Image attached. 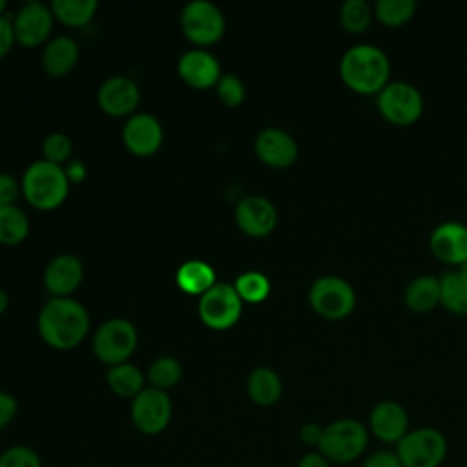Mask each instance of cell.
Masks as SVG:
<instances>
[{"label": "cell", "mask_w": 467, "mask_h": 467, "mask_svg": "<svg viewBox=\"0 0 467 467\" xmlns=\"http://www.w3.org/2000/svg\"><path fill=\"white\" fill-rule=\"evenodd\" d=\"M42 339L58 350L77 347L89 330V314L71 297H51L36 319Z\"/></svg>", "instance_id": "1"}, {"label": "cell", "mask_w": 467, "mask_h": 467, "mask_svg": "<svg viewBox=\"0 0 467 467\" xmlns=\"http://www.w3.org/2000/svg\"><path fill=\"white\" fill-rule=\"evenodd\" d=\"M339 77L359 95H378L390 82V60L374 44H356L341 55Z\"/></svg>", "instance_id": "2"}, {"label": "cell", "mask_w": 467, "mask_h": 467, "mask_svg": "<svg viewBox=\"0 0 467 467\" xmlns=\"http://www.w3.org/2000/svg\"><path fill=\"white\" fill-rule=\"evenodd\" d=\"M22 193L36 210L58 208L69 193V179L64 166L49 161H35L22 177Z\"/></svg>", "instance_id": "3"}, {"label": "cell", "mask_w": 467, "mask_h": 467, "mask_svg": "<svg viewBox=\"0 0 467 467\" xmlns=\"http://www.w3.org/2000/svg\"><path fill=\"white\" fill-rule=\"evenodd\" d=\"M370 432L358 418H337L325 425L319 451L332 465H345L359 460L368 447Z\"/></svg>", "instance_id": "4"}, {"label": "cell", "mask_w": 467, "mask_h": 467, "mask_svg": "<svg viewBox=\"0 0 467 467\" xmlns=\"http://www.w3.org/2000/svg\"><path fill=\"white\" fill-rule=\"evenodd\" d=\"M403 467H440L449 452L445 434L436 427L410 429L394 447Z\"/></svg>", "instance_id": "5"}, {"label": "cell", "mask_w": 467, "mask_h": 467, "mask_svg": "<svg viewBox=\"0 0 467 467\" xmlns=\"http://www.w3.org/2000/svg\"><path fill=\"white\" fill-rule=\"evenodd\" d=\"M308 303L325 319H343L356 306V290L341 275H321L308 290Z\"/></svg>", "instance_id": "6"}, {"label": "cell", "mask_w": 467, "mask_h": 467, "mask_svg": "<svg viewBox=\"0 0 467 467\" xmlns=\"http://www.w3.org/2000/svg\"><path fill=\"white\" fill-rule=\"evenodd\" d=\"M137 328L131 321L111 317L97 328L93 336V352L102 363L115 367L130 359L137 348Z\"/></svg>", "instance_id": "7"}, {"label": "cell", "mask_w": 467, "mask_h": 467, "mask_svg": "<svg viewBox=\"0 0 467 467\" xmlns=\"http://www.w3.org/2000/svg\"><path fill=\"white\" fill-rule=\"evenodd\" d=\"M378 109L390 124L409 126L423 113V95L410 82L390 80L378 93Z\"/></svg>", "instance_id": "8"}, {"label": "cell", "mask_w": 467, "mask_h": 467, "mask_svg": "<svg viewBox=\"0 0 467 467\" xmlns=\"http://www.w3.org/2000/svg\"><path fill=\"white\" fill-rule=\"evenodd\" d=\"M181 27L184 36L195 46L215 44L226 29L224 15L208 0L188 2L181 11Z\"/></svg>", "instance_id": "9"}, {"label": "cell", "mask_w": 467, "mask_h": 467, "mask_svg": "<svg viewBox=\"0 0 467 467\" xmlns=\"http://www.w3.org/2000/svg\"><path fill=\"white\" fill-rule=\"evenodd\" d=\"M243 314V301L234 285L215 283L199 297V317L213 330L234 327Z\"/></svg>", "instance_id": "10"}, {"label": "cell", "mask_w": 467, "mask_h": 467, "mask_svg": "<svg viewBox=\"0 0 467 467\" xmlns=\"http://www.w3.org/2000/svg\"><path fill=\"white\" fill-rule=\"evenodd\" d=\"M130 416L139 432L146 436L161 434L171 420V400L166 390L146 387L131 400Z\"/></svg>", "instance_id": "11"}, {"label": "cell", "mask_w": 467, "mask_h": 467, "mask_svg": "<svg viewBox=\"0 0 467 467\" xmlns=\"http://www.w3.org/2000/svg\"><path fill=\"white\" fill-rule=\"evenodd\" d=\"M370 436L387 445H398L400 440L410 431L407 409L394 400L378 401L368 414L367 421Z\"/></svg>", "instance_id": "12"}, {"label": "cell", "mask_w": 467, "mask_h": 467, "mask_svg": "<svg viewBox=\"0 0 467 467\" xmlns=\"http://www.w3.org/2000/svg\"><path fill=\"white\" fill-rule=\"evenodd\" d=\"M53 11L42 2H26L13 18L15 38L24 47H36L49 38Z\"/></svg>", "instance_id": "13"}, {"label": "cell", "mask_w": 467, "mask_h": 467, "mask_svg": "<svg viewBox=\"0 0 467 467\" xmlns=\"http://www.w3.org/2000/svg\"><path fill=\"white\" fill-rule=\"evenodd\" d=\"M235 223L248 237H266L277 224V210L266 197L246 195L235 206Z\"/></svg>", "instance_id": "14"}, {"label": "cell", "mask_w": 467, "mask_h": 467, "mask_svg": "<svg viewBox=\"0 0 467 467\" xmlns=\"http://www.w3.org/2000/svg\"><path fill=\"white\" fill-rule=\"evenodd\" d=\"M429 246L436 259L452 268L467 265V226L458 221L438 224L429 237Z\"/></svg>", "instance_id": "15"}, {"label": "cell", "mask_w": 467, "mask_h": 467, "mask_svg": "<svg viewBox=\"0 0 467 467\" xmlns=\"http://www.w3.org/2000/svg\"><path fill=\"white\" fill-rule=\"evenodd\" d=\"M254 150L259 161L272 168L292 166L299 153L296 139L281 128H265L259 131L254 142Z\"/></svg>", "instance_id": "16"}, {"label": "cell", "mask_w": 467, "mask_h": 467, "mask_svg": "<svg viewBox=\"0 0 467 467\" xmlns=\"http://www.w3.org/2000/svg\"><path fill=\"white\" fill-rule=\"evenodd\" d=\"M97 100L100 109L109 117H126L137 109L140 91L131 78L115 75L100 84Z\"/></svg>", "instance_id": "17"}, {"label": "cell", "mask_w": 467, "mask_h": 467, "mask_svg": "<svg viewBox=\"0 0 467 467\" xmlns=\"http://www.w3.org/2000/svg\"><path fill=\"white\" fill-rule=\"evenodd\" d=\"M122 140L133 155H153L162 144V126L150 113H133L124 124Z\"/></svg>", "instance_id": "18"}, {"label": "cell", "mask_w": 467, "mask_h": 467, "mask_svg": "<svg viewBox=\"0 0 467 467\" xmlns=\"http://www.w3.org/2000/svg\"><path fill=\"white\" fill-rule=\"evenodd\" d=\"M177 73L190 88L208 89L217 86L221 78V64L204 49H190L179 57Z\"/></svg>", "instance_id": "19"}, {"label": "cell", "mask_w": 467, "mask_h": 467, "mask_svg": "<svg viewBox=\"0 0 467 467\" xmlns=\"http://www.w3.org/2000/svg\"><path fill=\"white\" fill-rule=\"evenodd\" d=\"M84 266L78 257L60 254L44 270V286L53 297H69L82 283Z\"/></svg>", "instance_id": "20"}, {"label": "cell", "mask_w": 467, "mask_h": 467, "mask_svg": "<svg viewBox=\"0 0 467 467\" xmlns=\"http://www.w3.org/2000/svg\"><path fill=\"white\" fill-rule=\"evenodd\" d=\"M78 60V44L67 36L60 35L49 40L42 51V66L49 77L67 75Z\"/></svg>", "instance_id": "21"}, {"label": "cell", "mask_w": 467, "mask_h": 467, "mask_svg": "<svg viewBox=\"0 0 467 467\" xmlns=\"http://www.w3.org/2000/svg\"><path fill=\"white\" fill-rule=\"evenodd\" d=\"M405 306L416 314H425L434 310L441 303L440 277L432 274L416 275L403 292Z\"/></svg>", "instance_id": "22"}, {"label": "cell", "mask_w": 467, "mask_h": 467, "mask_svg": "<svg viewBox=\"0 0 467 467\" xmlns=\"http://www.w3.org/2000/svg\"><path fill=\"white\" fill-rule=\"evenodd\" d=\"M246 392L259 407H270L279 401L283 394V381L279 374L268 367H257L248 374Z\"/></svg>", "instance_id": "23"}, {"label": "cell", "mask_w": 467, "mask_h": 467, "mask_svg": "<svg viewBox=\"0 0 467 467\" xmlns=\"http://www.w3.org/2000/svg\"><path fill=\"white\" fill-rule=\"evenodd\" d=\"M441 306L452 314L467 316V265L447 270L440 277Z\"/></svg>", "instance_id": "24"}, {"label": "cell", "mask_w": 467, "mask_h": 467, "mask_svg": "<svg viewBox=\"0 0 467 467\" xmlns=\"http://www.w3.org/2000/svg\"><path fill=\"white\" fill-rule=\"evenodd\" d=\"M175 281L184 294L201 297L206 290H210L215 285V270L206 261L192 259L179 266Z\"/></svg>", "instance_id": "25"}, {"label": "cell", "mask_w": 467, "mask_h": 467, "mask_svg": "<svg viewBox=\"0 0 467 467\" xmlns=\"http://www.w3.org/2000/svg\"><path fill=\"white\" fill-rule=\"evenodd\" d=\"M108 385L109 389L120 396V398H135L140 390H144V374L139 367L131 365V363H120L115 367H109L108 374H106Z\"/></svg>", "instance_id": "26"}, {"label": "cell", "mask_w": 467, "mask_h": 467, "mask_svg": "<svg viewBox=\"0 0 467 467\" xmlns=\"http://www.w3.org/2000/svg\"><path fill=\"white\" fill-rule=\"evenodd\" d=\"M49 7L62 24L80 27L95 16L99 4L97 0H53Z\"/></svg>", "instance_id": "27"}, {"label": "cell", "mask_w": 467, "mask_h": 467, "mask_svg": "<svg viewBox=\"0 0 467 467\" xmlns=\"http://www.w3.org/2000/svg\"><path fill=\"white\" fill-rule=\"evenodd\" d=\"M29 234V221L22 208L16 204L0 206V243L18 244Z\"/></svg>", "instance_id": "28"}, {"label": "cell", "mask_w": 467, "mask_h": 467, "mask_svg": "<svg viewBox=\"0 0 467 467\" xmlns=\"http://www.w3.org/2000/svg\"><path fill=\"white\" fill-rule=\"evenodd\" d=\"M416 7L414 0H378L372 13L383 26L400 27L414 16Z\"/></svg>", "instance_id": "29"}, {"label": "cell", "mask_w": 467, "mask_h": 467, "mask_svg": "<svg viewBox=\"0 0 467 467\" xmlns=\"http://www.w3.org/2000/svg\"><path fill=\"white\" fill-rule=\"evenodd\" d=\"M148 381L159 390H168L175 387L182 378V365L173 356L157 358L148 368Z\"/></svg>", "instance_id": "30"}, {"label": "cell", "mask_w": 467, "mask_h": 467, "mask_svg": "<svg viewBox=\"0 0 467 467\" xmlns=\"http://www.w3.org/2000/svg\"><path fill=\"white\" fill-rule=\"evenodd\" d=\"M234 288L239 294L241 301L261 303L270 294V281L263 272L248 270V272H243L241 275H237Z\"/></svg>", "instance_id": "31"}, {"label": "cell", "mask_w": 467, "mask_h": 467, "mask_svg": "<svg viewBox=\"0 0 467 467\" xmlns=\"http://www.w3.org/2000/svg\"><path fill=\"white\" fill-rule=\"evenodd\" d=\"M374 13L365 0H345L339 9V22L347 33H363Z\"/></svg>", "instance_id": "32"}, {"label": "cell", "mask_w": 467, "mask_h": 467, "mask_svg": "<svg viewBox=\"0 0 467 467\" xmlns=\"http://www.w3.org/2000/svg\"><path fill=\"white\" fill-rule=\"evenodd\" d=\"M0 467H42V458L33 447L16 443L0 452Z\"/></svg>", "instance_id": "33"}, {"label": "cell", "mask_w": 467, "mask_h": 467, "mask_svg": "<svg viewBox=\"0 0 467 467\" xmlns=\"http://www.w3.org/2000/svg\"><path fill=\"white\" fill-rule=\"evenodd\" d=\"M217 97L219 100L228 106V108H237L244 102V97H246V88L243 84V80L232 73H226V75H221L217 86Z\"/></svg>", "instance_id": "34"}, {"label": "cell", "mask_w": 467, "mask_h": 467, "mask_svg": "<svg viewBox=\"0 0 467 467\" xmlns=\"http://www.w3.org/2000/svg\"><path fill=\"white\" fill-rule=\"evenodd\" d=\"M42 153H44V161H49L53 164L62 166L64 162H69V155H71V140L66 133L62 131H55L49 133L44 139L42 144Z\"/></svg>", "instance_id": "35"}, {"label": "cell", "mask_w": 467, "mask_h": 467, "mask_svg": "<svg viewBox=\"0 0 467 467\" xmlns=\"http://www.w3.org/2000/svg\"><path fill=\"white\" fill-rule=\"evenodd\" d=\"M359 467H403L396 451L392 449H379L367 454Z\"/></svg>", "instance_id": "36"}, {"label": "cell", "mask_w": 467, "mask_h": 467, "mask_svg": "<svg viewBox=\"0 0 467 467\" xmlns=\"http://www.w3.org/2000/svg\"><path fill=\"white\" fill-rule=\"evenodd\" d=\"M323 431H325V425H319L316 421H308V423H303L299 427V440L308 445V447H314V451L319 447L321 443V438H323Z\"/></svg>", "instance_id": "37"}, {"label": "cell", "mask_w": 467, "mask_h": 467, "mask_svg": "<svg viewBox=\"0 0 467 467\" xmlns=\"http://www.w3.org/2000/svg\"><path fill=\"white\" fill-rule=\"evenodd\" d=\"M18 182L9 173H0V206L15 204V199L18 197Z\"/></svg>", "instance_id": "38"}, {"label": "cell", "mask_w": 467, "mask_h": 467, "mask_svg": "<svg viewBox=\"0 0 467 467\" xmlns=\"http://www.w3.org/2000/svg\"><path fill=\"white\" fill-rule=\"evenodd\" d=\"M16 412H18L16 400L9 392L0 390V429H5L15 420Z\"/></svg>", "instance_id": "39"}, {"label": "cell", "mask_w": 467, "mask_h": 467, "mask_svg": "<svg viewBox=\"0 0 467 467\" xmlns=\"http://www.w3.org/2000/svg\"><path fill=\"white\" fill-rule=\"evenodd\" d=\"M15 29H13V20L7 16H0V58L9 53L15 42Z\"/></svg>", "instance_id": "40"}, {"label": "cell", "mask_w": 467, "mask_h": 467, "mask_svg": "<svg viewBox=\"0 0 467 467\" xmlns=\"http://www.w3.org/2000/svg\"><path fill=\"white\" fill-rule=\"evenodd\" d=\"M296 467H332V463L319 451H310L299 458Z\"/></svg>", "instance_id": "41"}, {"label": "cell", "mask_w": 467, "mask_h": 467, "mask_svg": "<svg viewBox=\"0 0 467 467\" xmlns=\"http://www.w3.org/2000/svg\"><path fill=\"white\" fill-rule=\"evenodd\" d=\"M64 170H66L69 182H78L86 177V166L82 161H69Z\"/></svg>", "instance_id": "42"}, {"label": "cell", "mask_w": 467, "mask_h": 467, "mask_svg": "<svg viewBox=\"0 0 467 467\" xmlns=\"http://www.w3.org/2000/svg\"><path fill=\"white\" fill-rule=\"evenodd\" d=\"M7 305H9V297L4 290H0V314H4L7 310Z\"/></svg>", "instance_id": "43"}, {"label": "cell", "mask_w": 467, "mask_h": 467, "mask_svg": "<svg viewBox=\"0 0 467 467\" xmlns=\"http://www.w3.org/2000/svg\"><path fill=\"white\" fill-rule=\"evenodd\" d=\"M5 7H7V4H5V0H0V16L4 15V11H5Z\"/></svg>", "instance_id": "44"}]
</instances>
